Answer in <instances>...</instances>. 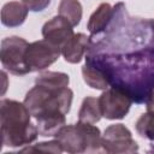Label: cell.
Wrapping results in <instances>:
<instances>
[{"label": "cell", "instance_id": "6da1fadb", "mask_svg": "<svg viewBox=\"0 0 154 154\" xmlns=\"http://www.w3.org/2000/svg\"><path fill=\"white\" fill-rule=\"evenodd\" d=\"M31 117L32 116L24 102L2 99L0 101L2 144L11 148L31 144L38 136L37 126L31 123Z\"/></svg>", "mask_w": 154, "mask_h": 154}, {"label": "cell", "instance_id": "7a4b0ae2", "mask_svg": "<svg viewBox=\"0 0 154 154\" xmlns=\"http://www.w3.org/2000/svg\"><path fill=\"white\" fill-rule=\"evenodd\" d=\"M73 91L69 87L57 88L35 84L24 97V105L35 120L47 117L66 116L70 112Z\"/></svg>", "mask_w": 154, "mask_h": 154}, {"label": "cell", "instance_id": "3957f363", "mask_svg": "<svg viewBox=\"0 0 154 154\" xmlns=\"http://www.w3.org/2000/svg\"><path fill=\"white\" fill-rule=\"evenodd\" d=\"M59 141L64 152L70 154L99 153L102 150V135L94 124L77 122L64 125L54 136Z\"/></svg>", "mask_w": 154, "mask_h": 154}, {"label": "cell", "instance_id": "277c9868", "mask_svg": "<svg viewBox=\"0 0 154 154\" xmlns=\"http://www.w3.org/2000/svg\"><path fill=\"white\" fill-rule=\"evenodd\" d=\"M29 42L19 36L5 37L1 41L0 60L2 67L14 76H24L29 73L25 63V51Z\"/></svg>", "mask_w": 154, "mask_h": 154}, {"label": "cell", "instance_id": "5b68a950", "mask_svg": "<svg viewBox=\"0 0 154 154\" xmlns=\"http://www.w3.org/2000/svg\"><path fill=\"white\" fill-rule=\"evenodd\" d=\"M101 116L108 120L123 119L132 105L131 96L118 87H111L102 91L97 97Z\"/></svg>", "mask_w": 154, "mask_h": 154}, {"label": "cell", "instance_id": "8992f818", "mask_svg": "<svg viewBox=\"0 0 154 154\" xmlns=\"http://www.w3.org/2000/svg\"><path fill=\"white\" fill-rule=\"evenodd\" d=\"M102 150L109 154H129L138 152V144L124 124L107 126L102 135Z\"/></svg>", "mask_w": 154, "mask_h": 154}, {"label": "cell", "instance_id": "52a82bcc", "mask_svg": "<svg viewBox=\"0 0 154 154\" xmlns=\"http://www.w3.org/2000/svg\"><path fill=\"white\" fill-rule=\"evenodd\" d=\"M61 48L47 40L34 41L28 45L25 51V63L30 72L43 71L58 60Z\"/></svg>", "mask_w": 154, "mask_h": 154}, {"label": "cell", "instance_id": "ba28073f", "mask_svg": "<svg viewBox=\"0 0 154 154\" xmlns=\"http://www.w3.org/2000/svg\"><path fill=\"white\" fill-rule=\"evenodd\" d=\"M73 26L59 14L47 20L42 26V36L60 48L73 36Z\"/></svg>", "mask_w": 154, "mask_h": 154}, {"label": "cell", "instance_id": "9c48e42d", "mask_svg": "<svg viewBox=\"0 0 154 154\" xmlns=\"http://www.w3.org/2000/svg\"><path fill=\"white\" fill-rule=\"evenodd\" d=\"M90 43V36H87L83 32L73 34V36L61 47V55L65 61L70 64H78L89 51Z\"/></svg>", "mask_w": 154, "mask_h": 154}, {"label": "cell", "instance_id": "30bf717a", "mask_svg": "<svg viewBox=\"0 0 154 154\" xmlns=\"http://www.w3.org/2000/svg\"><path fill=\"white\" fill-rule=\"evenodd\" d=\"M116 12V7H112L108 2H102L97 6V8L89 17L87 29L90 32V37L100 35L103 32L109 25Z\"/></svg>", "mask_w": 154, "mask_h": 154}, {"label": "cell", "instance_id": "8fae6325", "mask_svg": "<svg viewBox=\"0 0 154 154\" xmlns=\"http://www.w3.org/2000/svg\"><path fill=\"white\" fill-rule=\"evenodd\" d=\"M28 7L19 1L6 2L1 8V23L7 28L20 26L28 16Z\"/></svg>", "mask_w": 154, "mask_h": 154}, {"label": "cell", "instance_id": "7c38bea8", "mask_svg": "<svg viewBox=\"0 0 154 154\" xmlns=\"http://www.w3.org/2000/svg\"><path fill=\"white\" fill-rule=\"evenodd\" d=\"M82 76H83V81L85 82V84L93 89L105 90L111 85L106 75L99 67L91 64L85 63L82 66Z\"/></svg>", "mask_w": 154, "mask_h": 154}, {"label": "cell", "instance_id": "4fadbf2b", "mask_svg": "<svg viewBox=\"0 0 154 154\" xmlns=\"http://www.w3.org/2000/svg\"><path fill=\"white\" fill-rule=\"evenodd\" d=\"M101 111L99 106V100L93 96H87L81 103L78 112V120L89 124H96L101 119Z\"/></svg>", "mask_w": 154, "mask_h": 154}, {"label": "cell", "instance_id": "5bb4252c", "mask_svg": "<svg viewBox=\"0 0 154 154\" xmlns=\"http://www.w3.org/2000/svg\"><path fill=\"white\" fill-rule=\"evenodd\" d=\"M58 14L66 19L72 26H77L82 19L83 7L78 0H60Z\"/></svg>", "mask_w": 154, "mask_h": 154}, {"label": "cell", "instance_id": "9a60e30c", "mask_svg": "<svg viewBox=\"0 0 154 154\" xmlns=\"http://www.w3.org/2000/svg\"><path fill=\"white\" fill-rule=\"evenodd\" d=\"M69 83H70L69 75L57 71H43L38 73V76L35 78V84H42L47 87L64 88V87H69Z\"/></svg>", "mask_w": 154, "mask_h": 154}, {"label": "cell", "instance_id": "2e32d148", "mask_svg": "<svg viewBox=\"0 0 154 154\" xmlns=\"http://www.w3.org/2000/svg\"><path fill=\"white\" fill-rule=\"evenodd\" d=\"M20 152H45V153H55V154H60L63 153V148L59 143L58 140H52V141H47V142H38L36 144H32L30 147L23 148L20 149Z\"/></svg>", "mask_w": 154, "mask_h": 154}, {"label": "cell", "instance_id": "e0dca14e", "mask_svg": "<svg viewBox=\"0 0 154 154\" xmlns=\"http://www.w3.org/2000/svg\"><path fill=\"white\" fill-rule=\"evenodd\" d=\"M22 2L31 12H41L48 7L51 0H22Z\"/></svg>", "mask_w": 154, "mask_h": 154}, {"label": "cell", "instance_id": "ac0fdd59", "mask_svg": "<svg viewBox=\"0 0 154 154\" xmlns=\"http://www.w3.org/2000/svg\"><path fill=\"white\" fill-rule=\"evenodd\" d=\"M146 106H147V113L148 116L154 120V89L150 91L147 101H146Z\"/></svg>", "mask_w": 154, "mask_h": 154}]
</instances>
